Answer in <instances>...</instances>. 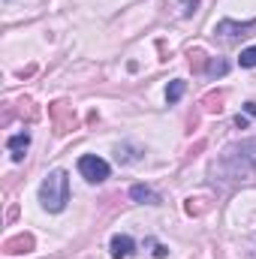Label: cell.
Instances as JSON below:
<instances>
[{"instance_id":"cell-1","label":"cell","mask_w":256,"mask_h":259,"mask_svg":"<svg viewBox=\"0 0 256 259\" xmlns=\"http://www.w3.org/2000/svg\"><path fill=\"white\" fill-rule=\"evenodd\" d=\"M214 175H223L226 181H244L256 175V139L229 145L223 157L214 163Z\"/></svg>"},{"instance_id":"cell-2","label":"cell","mask_w":256,"mask_h":259,"mask_svg":"<svg viewBox=\"0 0 256 259\" xmlns=\"http://www.w3.org/2000/svg\"><path fill=\"white\" fill-rule=\"evenodd\" d=\"M69 202V175L64 169H55L46 175V181L39 184V205L49 214H61Z\"/></svg>"},{"instance_id":"cell-3","label":"cell","mask_w":256,"mask_h":259,"mask_svg":"<svg viewBox=\"0 0 256 259\" xmlns=\"http://www.w3.org/2000/svg\"><path fill=\"white\" fill-rule=\"evenodd\" d=\"M78 172H81L84 181L103 184V181L112 175V166H109L103 157H97V154H84V157H78Z\"/></svg>"},{"instance_id":"cell-4","label":"cell","mask_w":256,"mask_h":259,"mask_svg":"<svg viewBox=\"0 0 256 259\" xmlns=\"http://www.w3.org/2000/svg\"><path fill=\"white\" fill-rule=\"evenodd\" d=\"M256 27V18L253 21H232V18H223V21H217L214 24V36H220V39H226V42H235V39H241V36H247V30H253Z\"/></svg>"},{"instance_id":"cell-5","label":"cell","mask_w":256,"mask_h":259,"mask_svg":"<svg viewBox=\"0 0 256 259\" xmlns=\"http://www.w3.org/2000/svg\"><path fill=\"white\" fill-rule=\"evenodd\" d=\"M6 148H9L12 160L21 163V160H24V151L30 148V133H15V136H9V139H6Z\"/></svg>"},{"instance_id":"cell-6","label":"cell","mask_w":256,"mask_h":259,"mask_svg":"<svg viewBox=\"0 0 256 259\" xmlns=\"http://www.w3.org/2000/svg\"><path fill=\"white\" fill-rule=\"evenodd\" d=\"M109 250H112L115 259H127V256H133V250H136V241H133L130 235H112Z\"/></svg>"},{"instance_id":"cell-7","label":"cell","mask_w":256,"mask_h":259,"mask_svg":"<svg viewBox=\"0 0 256 259\" xmlns=\"http://www.w3.org/2000/svg\"><path fill=\"white\" fill-rule=\"evenodd\" d=\"M130 199H133V202H142V205H160V202H163L160 193H154V190L145 187V184H133V187H130Z\"/></svg>"},{"instance_id":"cell-8","label":"cell","mask_w":256,"mask_h":259,"mask_svg":"<svg viewBox=\"0 0 256 259\" xmlns=\"http://www.w3.org/2000/svg\"><path fill=\"white\" fill-rule=\"evenodd\" d=\"M3 250L6 253H30L33 250V238L30 235H15V238H9L3 244Z\"/></svg>"},{"instance_id":"cell-9","label":"cell","mask_w":256,"mask_h":259,"mask_svg":"<svg viewBox=\"0 0 256 259\" xmlns=\"http://www.w3.org/2000/svg\"><path fill=\"white\" fill-rule=\"evenodd\" d=\"M184 91H187V81H184V78L169 81V88H166V103H169V106H175V103L184 97Z\"/></svg>"},{"instance_id":"cell-10","label":"cell","mask_w":256,"mask_h":259,"mask_svg":"<svg viewBox=\"0 0 256 259\" xmlns=\"http://www.w3.org/2000/svg\"><path fill=\"white\" fill-rule=\"evenodd\" d=\"M226 72H229V64H226L223 58H211V61H208V75L217 78V75H226Z\"/></svg>"},{"instance_id":"cell-11","label":"cell","mask_w":256,"mask_h":259,"mask_svg":"<svg viewBox=\"0 0 256 259\" xmlns=\"http://www.w3.org/2000/svg\"><path fill=\"white\" fill-rule=\"evenodd\" d=\"M238 64L244 66V69H253V66H256V46H250V49H244V52H241Z\"/></svg>"},{"instance_id":"cell-12","label":"cell","mask_w":256,"mask_h":259,"mask_svg":"<svg viewBox=\"0 0 256 259\" xmlns=\"http://www.w3.org/2000/svg\"><path fill=\"white\" fill-rule=\"evenodd\" d=\"M181 3H184V15H193L196 6H199V0H181Z\"/></svg>"},{"instance_id":"cell-13","label":"cell","mask_w":256,"mask_h":259,"mask_svg":"<svg viewBox=\"0 0 256 259\" xmlns=\"http://www.w3.org/2000/svg\"><path fill=\"white\" fill-rule=\"evenodd\" d=\"M247 124H250V121H247V115H238V118H235V127H238V130H247Z\"/></svg>"},{"instance_id":"cell-14","label":"cell","mask_w":256,"mask_h":259,"mask_svg":"<svg viewBox=\"0 0 256 259\" xmlns=\"http://www.w3.org/2000/svg\"><path fill=\"white\" fill-rule=\"evenodd\" d=\"M244 112H247V115L253 118V115H256V103H244Z\"/></svg>"}]
</instances>
